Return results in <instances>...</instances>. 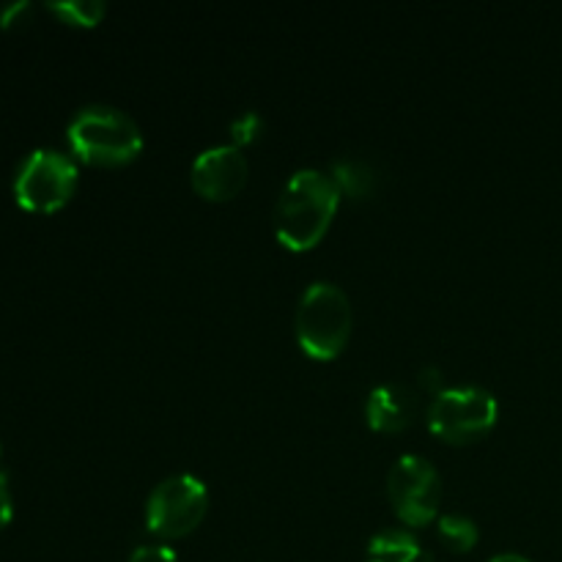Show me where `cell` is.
Listing matches in <instances>:
<instances>
[{
	"instance_id": "cell-14",
	"label": "cell",
	"mask_w": 562,
	"mask_h": 562,
	"mask_svg": "<svg viewBox=\"0 0 562 562\" xmlns=\"http://www.w3.org/2000/svg\"><path fill=\"white\" fill-rule=\"evenodd\" d=\"M261 130H263L261 115H258L256 110H245L239 119L231 121V137H234V146L236 148L247 146V143H252L258 135H261Z\"/></svg>"
},
{
	"instance_id": "cell-5",
	"label": "cell",
	"mask_w": 562,
	"mask_h": 562,
	"mask_svg": "<svg viewBox=\"0 0 562 562\" xmlns=\"http://www.w3.org/2000/svg\"><path fill=\"white\" fill-rule=\"evenodd\" d=\"M209 510V492L195 475L165 477L146 503V527L151 536L176 541L198 530Z\"/></svg>"
},
{
	"instance_id": "cell-11",
	"label": "cell",
	"mask_w": 562,
	"mask_h": 562,
	"mask_svg": "<svg viewBox=\"0 0 562 562\" xmlns=\"http://www.w3.org/2000/svg\"><path fill=\"white\" fill-rule=\"evenodd\" d=\"M333 181L338 184L340 195L346 192V195H351V198L371 195L373 187H376V176H373L371 165L362 162V159H355V157L335 159Z\"/></svg>"
},
{
	"instance_id": "cell-1",
	"label": "cell",
	"mask_w": 562,
	"mask_h": 562,
	"mask_svg": "<svg viewBox=\"0 0 562 562\" xmlns=\"http://www.w3.org/2000/svg\"><path fill=\"white\" fill-rule=\"evenodd\" d=\"M340 206V190L322 170H296L274 206V234L294 252L313 250L333 225Z\"/></svg>"
},
{
	"instance_id": "cell-17",
	"label": "cell",
	"mask_w": 562,
	"mask_h": 562,
	"mask_svg": "<svg viewBox=\"0 0 562 562\" xmlns=\"http://www.w3.org/2000/svg\"><path fill=\"white\" fill-rule=\"evenodd\" d=\"M11 521V494L9 483H5V475H0V530Z\"/></svg>"
},
{
	"instance_id": "cell-6",
	"label": "cell",
	"mask_w": 562,
	"mask_h": 562,
	"mask_svg": "<svg viewBox=\"0 0 562 562\" xmlns=\"http://www.w3.org/2000/svg\"><path fill=\"white\" fill-rule=\"evenodd\" d=\"M77 187V165L53 148L27 154L14 179V198L22 209L36 214L58 212Z\"/></svg>"
},
{
	"instance_id": "cell-2",
	"label": "cell",
	"mask_w": 562,
	"mask_h": 562,
	"mask_svg": "<svg viewBox=\"0 0 562 562\" xmlns=\"http://www.w3.org/2000/svg\"><path fill=\"white\" fill-rule=\"evenodd\" d=\"M66 137L77 159L88 165H108V168L132 162L143 148V135L135 121L108 104L82 108L69 121Z\"/></svg>"
},
{
	"instance_id": "cell-3",
	"label": "cell",
	"mask_w": 562,
	"mask_h": 562,
	"mask_svg": "<svg viewBox=\"0 0 562 562\" xmlns=\"http://www.w3.org/2000/svg\"><path fill=\"white\" fill-rule=\"evenodd\" d=\"M351 335V302L333 283H313L296 311V340L311 360L329 362L344 351Z\"/></svg>"
},
{
	"instance_id": "cell-7",
	"label": "cell",
	"mask_w": 562,
	"mask_h": 562,
	"mask_svg": "<svg viewBox=\"0 0 562 562\" xmlns=\"http://www.w3.org/2000/svg\"><path fill=\"white\" fill-rule=\"evenodd\" d=\"M390 503L404 525L426 527L437 519L442 503V483L431 461L423 456H401L387 481Z\"/></svg>"
},
{
	"instance_id": "cell-4",
	"label": "cell",
	"mask_w": 562,
	"mask_h": 562,
	"mask_svg": "<svg viewBox=\"0 0 562 562\" xmlns=\"http://www.w3.org/2000/svg\"><path fill=\"white\" fill-rule=\"evenodd\" d=\"M499 406L488 390H439L428 406V428L448 445H472L497 426Z\"/></svg>"
},
{
	"instance_id": "cell-10",
	"label": "cell",
	"mask_w": 562,
	"mask_h": 562,
	"mask_svg": "<svg viewBox=\"0 0 562 562\" xmlns=\"http://www.w3.org/2000/svg\"><path fill=\"white\" fill-rule=\"evenodd\" d=\"M420 543L406 530H382L368 543V562H417Z\"/></svg>"
},
{
	"instance_id": "cell-8",
	"label": "cell",
	"mask_w": 562,
	"mask_h": 562,
	"mask_svg": "<svg viewBox=\"0 0 562 562\" xmlns=\"http://www.w3.org/2000/svg\"><path fill=\"white\" fill-rule=\"evenodd\" d=\"M247 181V159L241 148L231 146H214L198 154L192 162V187L201 198L214 203L231 201L241 192Z\"/></svg>"
},
{
	"instance_id": "cell-9",
	"label": "cell",
	"mask_w": 562,
	"mask_h": 562,
	"mask_svg": "<svg viewBox=\"0 0 562 562\" xmlns=\"http://www.w3.org/2000/svg\"><path fill=\"white\" fill-rule=\"evenodd\" d=\"M417 398L404 384H382L368 395V426L379 434H398L415 420Z\"/></svg>"
},
{
	"instance_id": "cell-12",
	"label": "cell",
	"mask_w": 562,
	"mask_h": 562,
	"mask_svg": "<svg viewBox=\"0 0 562 562\" xmlns=\"http://www.w3.org/2000/svg\"><path fill=\"white\" fill-rule=\"evenodd\" d=\"M437 532H439V541H442L445 549H450V552H472L477 543V527L475 521L467 519V516H459V514H448L439 519L437 525Z\"/></svg>"
},
{
	"instance_id": "cell-15",
	"label": "cell",
	"mask_w": 562,
	"mask_h": 562,
	"mask_svg": "<svg viewBox=\"0 0 562 562\" xmlns=\"http://www.w3.org/2000/svg\"><path fill=\"white\" fill-rule=\"evenodd\" d=\"M130 562H179V558L168 547H137Z\"/></svg>"
},
{
	"instance_id": "cell-13",
	"label": "cell",
	"mask_w": 562,
	"mask_h": 562,
	"mask_svg": "<svg viewBox=\"0 0 562 562\" xmlns=\"http://www.w3.org/2000/svg\"><path fill=\"white\" fill-rule=\"evenodd\" d=\"M47 9L58 14L64 22H69V25L93 27L102 22L108 5L99 3V0H64V3H49Z\"/></svg>"
},
{
	"instance_id": "cell-18",
	"label": "cell",
	"mask_w": 562,
	"mask_h": 562,
	"mask_svg": "<svg viewBox=\"0 0 562 562\" xmlns=\"http://www.w3.org/2000/svg\"><path fill=\"white\" fill-rule=\"evenodd\" d=\"M488 562H530V560L521 558V554H499V558H494Z\"/></svg>"
},
{
	"instance_id": "cell-16",
	"label": "cell",
	"mask_w": 562,
	"mask_h": 562,
	"mask_svg": "<svg viewBox=\"0 0 562 562\" xmlns=\"http://www.w3.org/2000/svg\"><path fill=\"white\" fill-rule=\"evenodd\" d=\"M31 14V3H11L5 5L3 14H0V25L3 27H11L16 25V22H22V16Z\"/></svg>"
}]
</instances>
